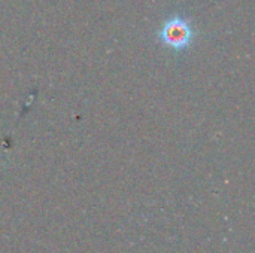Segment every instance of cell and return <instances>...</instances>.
<instances>
[{
    "label": "cell",
    "mask_w": 255,
    "mask_h": 253,
    "mask_svg": "<svg viewBox=\"0 0 255 253\" xmlns=\"http://www.w3.org/2000/svg\"><path fill=\"white\" fill-rule=\"evenodd\" d=\"M163 39L170 45V46H185L187 42L190 40V30L185 25V22L182 21H172L170 24L166 25L164 31H163Z\"/></svg>",
    "instance_id": "6da1fadb"
}]
</instances>
